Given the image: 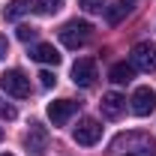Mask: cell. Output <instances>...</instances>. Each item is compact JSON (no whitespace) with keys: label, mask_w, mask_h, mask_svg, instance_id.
<instances>
[{"label":"cell","mask_w":156,"mask_h":156,"mask_svg":"<svg viewBox=\"0 0 156 156\" xmlns=\"http://www.w3.org/2000/svg\"><path fill=\"white\" fill-rule=\"evenodd\" d=\"M111 156H156V138L147 132H120L108 144Z\"/></svg>","instance_id":"1"},{"label":"cell","mask_w":156,"mask_h":156,"mask_svg":"<svg viewBox=\"0 0 156 156\" xmlns=\"http://www.w3.org/2000/svg\"><path fill=\"white\" fill-rule=\"evenodd\" d=\"M93 36V24L90 21H66L63 27H60V42L66 45V48H81V45H87V39Z\"/></svg>","instance_id":"2"},{"label":"cell","mask_w":156,"mask_h":156,"mask_svg":"<svg viewBox=\"0 0 156 156\" xmlns=\"http://www.w3.org/2000/svg\"><path fill=\"white\" fill-rule=\"evenodd\" d=\"M0 87H3L9 96H15V99H27L30 96V78L24 75L21 69H6V72L0 75Z\"/></svg>","instance_id":"3"},{"label":"cell","mask_w":156,"mask_h":156,"mask_svg":"<svg viewBox=\"0 0 156 156\" xmlns=\"http://www.w3.org/2000/svg\"><path fill=\"white\" fill-rule=\"evenodd\" d=\"M72 138H75V144H81V147H93L99 138H102L99 120H93V117H81L78 126H75V132H72Z\"/></svg>","instance_id":"4"},{"label":"cell","mask_w":156,"mask_h":156,"mask_svg":"<svg viewBox=\"0 0 156 156\" xmlns=\"http://www.w3.org/2000/svg\"><path fill=\"white\" fill-rule=\"evenodd\" d=\"M24 147H27V153H33V156H45L48 153V129L42 123H30V129L24 135Z\"/></svg>","instance_id":"5"},{"label":"cell","mask_w":156,"mask_h":156,"mask_svg":"<svg viewBox=\"0 0 156 156\" xmlns=\"http://www.w3.org/2000/svg\"><path fill=\"white\" fill-rule=\"evenodd\" d=\"M129 63L135 66L138 72H153L156 69V48L150 42H138L132 48V54H129Z\"/></svg>","instance_id":"6"},{"label":"cell","mask_w":156,"mask_h":156,"mask_svg":"<svg viewBox=\"0 0 156 156\" xmlns=\"http://www.w3.org/2000/svg\"><path fill=\"white\" fill-rule=\"evenodd\" d=\"M96 78H99V72H96V60L93 57L75 60V66H72V81H75L78 87H93Z\"/></svg>","instance_id":"7"},{"label":"cell","mask_w":156,"mask_h":156,"mask_svg":"<svg viewBox=\"0 0 156 156\" xmlns=\"http://www.w3.org/2000/svg\"><path fill=\"white\" fill-rule=\"evenodd\" d=\"M132 105V114L138 117H147V114H153L156 111V93H153V87H135V93H132V99H129Z\"/></svg>","instance_id":"8"},{"label":"cell","mask_w":156,"mask_h":156,"mask_svg":"<svg viewBox=\"0 0 156 156\" xmlns=\"http://www.w3.org/2000/svg\"><path fill=\"white\" fill-rule=\"evenodd\" d=\"M75 111H78V102H72V99H54V102H48V117H51L54 126L69 123V117Z\"/></svg>","instance_id":"9"},{"label":"cell","mask_w":156,"mask_h":156,"mask_svg":"<svg viewBox=\"0 0 156 156\" xmlns=\"http://www.w3.org/2000/svg\"><path fill=\"white\" fill-rule=\"evenodd\" d=\"M102 114L108 117V120H117V117H123V111H126V96H120V93H105L102 96Z\"/></svg>","instance_id":"10"},{"label":"cell","mask_w":156,"mask_h":156,"mask_svg":"<svg viewBox=\"0 0 156 156\" xmlns=\"http://www.w3.org/2000/svg\"><path fill=\"white\" fill-rule=\"evenodd\" d=\"M132 6H135V0H117V3H111V6H105V21H108L111 27H117L120 21L132 12Z\"/></svg>","instance_id":"11"},{"label":"cell","mask_w":156,"mask_h":156,"mask_svg":"<svg viewBox=\"0 0 156 156\" xmlns=\"http://www.w3.org/2000/svg\"><path fill=\"white\" fill-rule=\"evenodd\" d=\"M30 57L36 60V63H45V66H57L60 63V51L54 45H48V42H39V45H33Z\"/></svg>","instance_id":"12"},{"label":"cell","mask_w":156,"mask_h":156,"mask_svg":"<svg viewBox=\"0 0 156 156\" xmlns=\"http://www.w3.org/2000/svg\"><path fill=\"white\" fill-rule=\"evenodd\" d=\"M108 75H111L114 84H129V81L135 78V66H132V63H114Z\"/></svg>","instance_id":"13"},{"label":"cell","mask_w":156,"mask_h":156,"mask_svg":"<svg viewBox=\"0 0 156 156\" xmlns=\"http://www.w3.org/2000/svg\"><path fill=\"white\" fill-rule=\"evenodd\" d=\"M30 9H33L30 0H9V6L3 9V15H6V21H15V18H21V15H27Z\"/></svg>","instance_id":"14"},{"label":"cell","mask_w":156,"mask_h":156,"mask_svg":"<svg viewBox=\"0 0 156 156\" xmlns=\"http://www.w3.org/2000/svg\"><path fill=\"white\" fill-rule=\"evenodd\" d=\"M33 9H36L39 15H54V12L63 9V0H36Z\"/></svg>","instance_id":"15"},{"label":"cell","mask_w":156,"mask_h":156,"mask_svg":"<svg viewBox=\"0 0 156 156\" xmlns=\"http://www.w3.org/2000/svg\"><path fill=\"white\" fill-rule=\"evenodd\" d=\"M18 111H15V105L12 102H6V99L0 96V120H15Z\"/></svg>","instance_id":"16"},{"label":"cell","mask_w":156,"mask_h":156,"mask_svg":"<svg viewBox=\"0 0 156 156\" xmlns=\"http://www.w3.org/2000/svg\"><path fill=\"white\" fill-rule=\"evenodd\" d=\"M78 6L84 12H102L105 9V0H78Z\"/></svg>","instance_id":"17"},{"label":"cell","mask_w":156,"mask_h":156,"mask_svg":"<svg viewBox=\"0 0 156 156\" xmlns=\"http://www.w3.org/2000/svg\"><path fill=\"white\" fill-rule=\"evenodd\" d=\"M36 33H39V30H36V27H30V24H21V27H18V39H21V42L36 39Z\"/></svg>","instance_id":"18"},{"label":"cell","mask_w":156,"mask_h":156,"mask_svg":"<svg viewBox=\"0 0 156 156\" xmlns=\"http://www.w3.org/2000/svg\"><path fill=\"white\" fill-rule=\"evenodd\" d=\"M54 81H57L54 72H48V69H45V72H39V84H42V87H54Z\"/></svg>","instance_id":"19"},{"label":"cell","mask_w":156,"mask_h":156,"mask_svg":"<svg viewBox=\"0 0 156 156\" xmlns=\"http://www.w3.org/2000/svg\"><path fill=\"white\" fill-rule=\"evenodd\" d=\"M9 54V42H6V36H0V60Z\"/></svg>","instance_id":"20"},{"label":"cell","mask_w":156,"mask_h":156,"mask_svg":"<svg viewBox=\"0 0 156 156\" xmlns=\"http://www.w3.org/2000/svg\"><path fill=\"white\" fill-rule=\"evenodd\" d=\"M0 141H3V126H0Z\"/></svg>","instance_id":"21"},{"label":"cell","mask_w":156,"mask_h":156,"mask_svg":"<svg viewBox=\"0 0 156 156\" xmlns=\"http://www.w3.org/2000/svg\"><path fill=\"white\" fill-rule=\"evenodd\" d=\"M0 156H12V153H0Z\"/></svg>","instance_id":"22"}]
</instances>
